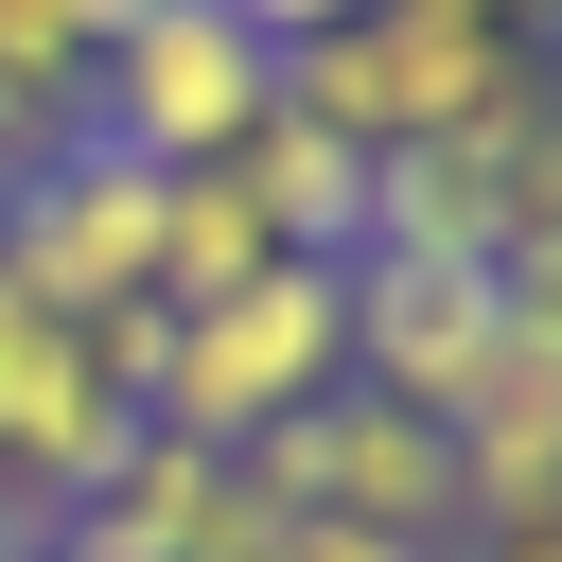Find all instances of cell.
<instances>
[{
	"label": "cell",
	"instance_id": "obj_1",
	"mask_svg": "<svg viewBox=\"0 0 562 562\" xmlns=\"http://www.w3.org/2000/svg\"><path fill=\"white\" fill-rule=\"evenodd\" d=\"M316 386H351V263H263L193 316H158V369H140V422L193 439V457H246L263 422H299Z\"/></svg>",
	"mask_w": 562,
	"mask_h": 562
},
{
	"label": "cell",
	"instance_id": "obj_2",
	"mask_svg": "<svg viewBox=\"0 0 562 562\" xmlns=\"http://www.w3.org/2000/svg\"><path fill=\"white\" fill-rule=\"evenodd\" d=\"M527 70H544V53H527L492 0H369V18H334V35H299V53H281V105H299V123H334L351 158H404V140L492 123Z\"/></svg>",
	"mask_w": 562,
	"mask_h": 562
},
{
	"label": "cell",
	"instance_id": "obj_3",
	"mask_svg": "<svg viewBox=\"0 0 562 562\" xmlns=\"http://www.w3.org/2000/svg\"><path fill=\"white\" fill-rule=\"evenodd\" d=\"M281 123V35H246L228 0H158L88 53V140L140 176H211Z\"/></svg>",
	"mask_w": 562,
	"mask_h": 562
},
{
	"label": "cell",
	"instance_id": "obj_4",
	"mask_svg": "<svg viewBox=\"0 0 562 562\" xmlns=\"http://www.w3.org/2000/svg\"><path fill=\"white\" fill-rule=\"evenodd\" d=\"M228 474H246L263 509H299V527H404V544H457V439H439L422 404H386V386H316V404L263 422Z\"/></svg>",
	"mask_w": 562,
	"mask_h": 562
},
{
	"label": "cell",
	"instance_id": "obj_5",
	"mask_svg": "<svg viewBox=\"0 0 562 562\" xmlns=\"http://www.w3.org/2000/svg\"><path fill=\"white\" fill-rule=\"evenodd\" d=\"M0 281L53 299L70 334L123 316V299H158V176L105 158V140H53V158L0 193Z\"/></svg>",
	"mask_w": 562,
	"mask_h": 562
},
{
	"label": "cell",
	"instance_id": "obj_6",
	"mask_svg": "<svg viewBox=\"0 0 562 562\" xmlns=\"http://www.w3.org/2000/svg\"><path fill=\"white\" fill-rule=\"evenodd\" d=\"M123 439H140V404L105 386V351H88L53 299L0 281V492H18V509H88Z\"/></svg>",
	"mask_w": 562,
	"mask_h": 562
},
{
	"label": "cell",
	"instance_id": "obj_7",
	"mask_svg": "<svg viewBox=\"0 0 562 562\" xmlns=\"http://www.w3.org/2000/svg\"><path fill=\"white\" fill-rule=\"evenodd\" d=\"M492 351H509L492 263H404V246H351V386H386V404L457 422V404L492 386Z\"/></svg>",
	"mask_w": 562,
	"mask_h": 562
},
{
	"label": "cell",
	"instance_id": "obj_8",
	"mask_svg": "<svg viewBox=\"0 0 562 562\" xmlns=\"http://www.w3.org/2000/svg\"><path fill=\"white\" fill-rule=\"evenodd\" d=\"M439 439H457V544L562 527V369H544V351H492V386H474Z\"/></svg>",
	"mask_w": 562,
	"mask_h": 562
},
{
	"label": "cell",
	"instance_id": "obj_9",
	"mask_svg": "<svg viewBox=\"0 0 562 562\" xmlns=\"http://www.w3.org/2000/svg\"><path fill=\"white\" fill-rule=\"evenodd\" d=\"M228 176H246V211H263V246H281V263H351V246H369V176H386V158H351L334 123H299V105H281Z\"/></svg>",
	"mask_w": 562,
	"mask_h": 562
},
{
	"label": "cell",
	"instance_id": "obj_10",
	"mask_svg": "<svg viewBox=\"0 0 562 562\" xmlns=\"http://www.w3.org/2000/svg\"><path fill=\"white\" fill-rule=\"evenodd\" d=\"M281 246H263V211H246V176L211 158V176H158V316H193V299H228V281H263Z\"/></svg>",
	"mask_w": 562,
	"mask_h": 562
},
{
	"label": "cell",
	"instance_id": "obj_11",
	"mask_svg": "<svg viewBox=\"0 0 562 562\" xmlns=\"http://www.w3.org/2000/svg\"><path fill=\"white\" fill-rule=\"evenodd\" d=\"M88 53H105L88 0H0V70H18V88H70V105H88Z\"/></svg>",
	"mask_w": 562,
	"mask_h": 562
},
{
	"label": "cell",
	"instance_id": "obj_12",
	"mask_svg": "<svg viewBox=\"0 0 562 562\" xmlns=\"http://www.w3.org/2000/svg\"><path fill=\"white\" fill-rule=\"evenodd\" d=\"M281 562H474V544H404V527H299V509H281Z\"/></svg>",
	"mask_w": 562,
	"mask_h": 562
},
{
	"label": "cell",
	"instance_id": "obj_13",
	"mask_svg": "<svg viewBox=\"0 0 562 562\" xmlns=\"http://www.w3.org/2000/svg\"><path fill=\"white\" fill-rule=\"evenodd\" d=\"M228 18H246V35H281V53H299V35H334V18H369V0H228Z\"/></svg>",
	"mask_w": 562,
	"mask_h": 562
},
{
	"label": "cell",
	"instance_id": "obj_14",
	"mask_svg": "<svg viewBox=\"0 0 562 562\" xmlns=\"http://www.w3.org/2000/svg\"><path fill=\"white\" fill-rule=\"evenodd\" d=\"M35 562H140V544H105V527H70V509H53V544H35Z\"/></svg>",
	"mask_w": 562,
	"mask_h": 562
},
{
	"label": "cell",
	"instance_id": "obj_15",
	"mask_svg": "<svg viewBox=\"0 0 562 562\" xmlns=\"http://www.w3.org/2000/svg\"><path fill=\"white\" fill-rule=\"evenodd\" d=\"M474 562H562V527H527V544H474Z\"/></svg>",
	"mask_w": 562,
	"mask_h": 562
},
{
	"label": "cell",
	"instance_id": "obj_16",
	"mask_svg": "<svg viewBox=\"0 0 562 562\" xmlns=\"http://www.w3.org/2000/svg\"><path fill=\"white\" fill-rule=\"evenodd\" d=\"M88 18H105V35H123V18H158V0H88Z\"/></svg>",
	"mask_w": 562,
	"mask_h": 562
}]
</instances>
